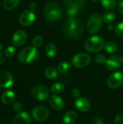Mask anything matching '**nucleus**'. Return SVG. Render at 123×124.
Listing matches in <instances>:
<instances>
[{"label": "nucleus", "mask_w": 123, "mask_h": 124, "mask_svg": "<svg viewBox=\"0 0 123 124\" xmlns=\"http://www.w3.org/2000/svg\"><path fill=\"white\" fill-rule=\"evenodd\" d=\"M84 28L83 23L75 17H69L63 26L65 36L70 39H78L83 34Z\"/></svg>", "instance_id": "1"}, {"label": "nucleus", "mask_w": 123, "mask_h": 124, "mask_svg": "<svg viewBox=\"0 0 123 124\" xmlns=\"http://www.w3.org/2000/svg\"><path fill=\"white\" fill-rule=\"evenodd\" d=\"M43 14L46 19L51 21H57L62 17V9L59 4L51 1L46 4Z\"/></svg>", "instance_id": "2"}, {"label": "nucleus", "mask_w": 123, "mask_h": 124, "mask_svg": "<svg viewBox=\"0 0 123 124\" xmlns=\"http://www.w3.org/2000/svg\"><path fill=\"white\" fill-rule=\"evenodd\" d=\"M104 39L99 36H93L86 39L84 47L86 50L91 53L98 52L104 48Z\"/></svg>", "instance_id": "3"}, {"label": "nucleus", "mask_w": 123, "mask_h": 124, "mask_svg": "<svg viewBox=\"0 0 123 124\" xmlns=\"http://www.w3.org/2000/svg\"><path fill=\"white\" fill-rule=\"evenodd\" d=\"M38 57V51L34 46H28L21 50L18 55V60L24 64H28L36 61Z\"/></svg>", "instance_id": "4"}, {"label": "nucleus", "mask_w": 123, "mask_h": 124, "mask_svg": "<svg viewBox=\"0 0 123 124\" xmlns=\"http://www.w3.org/2000/svg\"><path fill=\"white\" fill-rule=\"evenodd\" d=\"M86 0H64V5L69 17H74L84 7Z\"/></svg>", "instance_id": "5"}, {"label": "nucleus", "mask_w": 123, "mask_h": 124, "mask_svg": "<svg viewBox=\"0 0 123 124\" xmlns=\"http://www.w3.org/2000/svg\"><path fill=\"white\" fill-rule=\"evenodd\" d=\"M103 19L102 17L99 14H93L91 15L88 21H87V30L90 33H97L102 25Z\"/></svg>", "instance_id": "6"}, {"label": "nucleus", "mask_w": 123, "mask_h": 124, "mask_svg": "<svg viewBox=\"0 0 123 124\" xmlns=\"http://www.w3.org/2000/svg\"><path fill=\"white\" fill-rule=\"evenodd\" d=\"M91 62V57L86 53H78L72 58V64L77 68H85Z\"/></svg>", "instance_id": "7"}, {"label": "nucleus", "mask_w": 123, "mask_h": 124, "mask_svg": "<svg viewBox=\"0 0 123 124\" xmlns=\"http://www.w3.org/2000/svg\"><path fill=\"white\" fill-rule=\"evenodd\" d=\"M31 94H32V96L36 100H39V101H43V100H46L49 97V91L46 86L38 85V86H34L32 89Z\"/></svg>", "instance_id": "8"}, {"label": "nucleus", "mask_w": 123, "mask_h": 124, "mask_svg": "<svg viewBox=\"0 0 123 124\" xmlns=\"http://www.w3.org/2000/svg\"><path fill=\"white\" fill-rule=\"evenodd\" d=\"M123 84V73L117 71L112 73L107 79V85L110 89L119 88Z\"/></svg>", "instance_id": "9"}, {"label": "nucleus", "mask_w": 123, "mask_h": 124, "mask_svg": "<svg viewBox=\"0 0 123 124\" xmlns=\"http://www.w3.org/2000/svg\"><path fill=\"white\" fill-rule=\"evenodd\" d=\"M123 64V59L120 55H113L109 57L106 61V67L110 70H115L120 68Z\"/></svg>", "instance_id": "10"}, {"label": "nucleus", "mask_w": 123, "mask_h": 124, "mask_svg": "<svg viewBox=\"0 0 123 124\" xmlns=\"http://www.w3.org/2000/svg\"><path fill=\"white\" fill-rule=\"evenodd\" d=\"M32 116L33 118L38 121H44L48 119L49 116V110L42 106L36 107L32 110Z\"/></svg>", "instance_id": "11"}, {"label": "nucleus", "mask_w": 123, "mask_h": 124, "mask_svg": "<svg viewBox=\"0 0 123 124\" xmlns=\"http://www.w3.org/2000/svg\"><path fill=\"white\" fill-rule=\"evenodd\" d=\"M36 20V15L32 10H25L21 13L19 17V22L22 25L28 26L33 23Z\"/></svg>", "instance_id": "12"}, {"label": "nucleus", "mask_w": 123, "mask_h": 124, "mask_svg": "<svg viewBox=\"0 0 123 124\" xmlns=\"http://www.w3.org/2000/svg\"><path fill=\"white\" fill-rule=\"evenodd\" d=\"M14 84L12 76L7 71L0 70V88H9Z\"/></svg>", "instance_id": "13"}, {"label": "nucleus", "mask_w": 123, "mask_h": 124, "mask_svg": "<svg viewBox=\"0 0 123 124\" xmlns=\"http://www.w3.org/2000/svg\"><path fill=\"white\" fill-rule=\"evenodd\" d=\"M75 107L80 112H87L91 108L90 102L84 97H78L75 101Z\"/></svg>", "instance_id": "14"}, {"label": "nucleus", "mask_w": 123, "mask_h": 124, "mask_svg": "<svg viewBox=\"0 0 123 124\" xmlns=\"http://www.w3.org/2000/svg\"><path fill=\"white\" fill-rule=\"evenodd\" d=\"M27 40V34L23 31H16L12 36L13 44L16 46H20L23 45Z\"/></svg>", "instance_id": "15"}, {"label": "nucleus", "mask_w": 123, "mask_h": 124, "mask_svg": "<svg viewBox=\"0 0 123 124\" xmlns=\"http://www.w3.org/2000/svg\"><path fill=\"white\" fill-rule=\"evenodd\" d=\"M49 104L51 107L56 110H61L63 109L65 102L63 99L57 94L52 95L49 99Z\"/></svg>", "instance_id": "16"}, {"label": "nucleus", "mask_w": 123, "mask_h": 124, "mask_svg": "<svg viewBox=\"0 0 123 124\" xmlns=\"http://www.w3.org/2000/svg\"><path fill=\"white\" fill-rule=\"evenodd\" d=\"M30 118L26 112L19 113L12 120V124H30Z\"/></svg>", "instance_id": "17"}, {"label": "nucleus", "mask_w": 123, "mask_h": 124, "mask_svg": "<svg viewBox=\"0 0 123 124\" xmlns=\"http://www.w3.org/2000/svg\"><path fill=\"white\" fill-rule=\"evenodd\" d=\"M14 93L11 90L5 91L1 96V102L5 105H10L14 100Z\"/></svg>", "instance_id": "18"}, {"label": "nucleus", "mask_w": 123, "mask_h": 124, "mask_svg": "<svg viewBox=\"0 0 123 124\" xmlns=\"http://www.w3.org/2000/svg\"><path fill=\"white\" fill-rule=\"evenodd\" d=\"M77 114L74 111L67 112L62 118L63 124H73L77 120Z\"/></svg>", "instance_id": "19"}, {"label": "nucleus", "mask_w": 123, "mask_h": 124, "mask_svg": "<svg viewBox=\"0 0 123 124\" xmlns=\"http://www.w3.org/2000/svg\"><path fill=\"white\" fill-rule=\"evenodd\" d=\"M45 51H46V55L49 57L51 58V57H54L56 55V54L57 52V46L54 44L49 43V44H48L46 45Z\"/></svg>", "instance_id": "20"}, {"label": "nucleus", "mask_w": 123, "mask_h": 124, "mask_svg": "<svg viewBox=\"0 0 123 124\" xmlns=\"http://www.w3.org/2000/svg\"><path fill=\"white\" fill-rule=\"evenodd\" d=\"M20 0H4L3 7L7 10H12L17 7Z\"/></svg>", "instance_id": "21"}, {"label": "nucleus", "mask_w": 123, "mask_h": 124, "mask_svg": "<svg viewBox=\"0 0 123 124\" xmlns=\"http://www.w3.org/2000/svg\"><path fill=\"white\" fill-rule=\"evenodd\" d=\"M65 89V86L61 82H57L54 83L51 86V92L55 94H60L62 93Z\"/></svg>", "instance_id": "22"}, {"label": "nucleus", "mask_w": 123, "mask_h": 124, "mask_svg": "<svg viewBox=\"0 0 123 124\" xmlns=\"http://www.w3.org/2000/svg\"><path fill=\"white\" fill-rule=\"evenodd\" d=\"M58 76V70L54 68H48L45 71V76L50 80L55 79Z\"/></svg>", "instance_id": "23"}, {"label": "nucleus", "mask_w": 123, "mask_h": 124, "mask_svg": "<svg viewBox=\"0 0 123 124\" xmlns=\"http://www.w3.org/2000/svg\"><path fill=\"white\" fill-rule=\"evenodd\" d=\"M105 51L109 54H113L117 52V45L112 41H109L105 44L104 45Z\"/></svg>", "instance_id": "24"}, {"label": "nucleus", "mask_w": 123, "mask_h": 124, "mask_svg": "<svg viewBox=\"0 0 123 124\" xmlns=\"http://www.w3.org/2000/svg\"><path fill=\"white\" fill-rule=\"evenodd\" d=\"M115 18H116V15L113 12H107L102 16L103 21L107 23H113L115 20Z\"/></svg>", "instance_id": "25"}, {"label": "nucleus", "mask_w": 123, "mask_h": 124, "mask_svg": "<svg viewBox=\"0 0 123 124\" xmlns=\"http://www.w3.org/2000/svg\"><path fill=\"white\" fill-rule=\"evenodd\" d=\"M101 5L107 9H114L117 5V0H101Z\"/></svg>", "instance_id": "26"}, {"label": "nucleus", "mask_w": 123, "mask_h": 124, "mask_svg": "<svg viewBox=\"0 0 123 124\" xmlns=\"http://www.w3.org/2000/svg\"><path fill=\"white\" fill-rule=\"evenodd\" d=\"M71 68V64L69 62H62L57 65V70L59 73H65L70 70Z\"/></svg>", "instance_id": "27"}, {"label": "nucleus", "mask_w": 123, "mask_h": 124, "mask_svg": "<svg viewBox=\"0 0 123 124\" xmlns=\"http://www.w3.org/2000/svg\"><path fill=\"white\" fill-rule=\"evenodd\" d=\"M43 39L42 36L38 35L36 36H35L33 39V46L36 48H38L40 47L42 44H43Z\"/></svg>", "instance_id": "28"}, {"label": "nucleus", "mask_w": 123, "mask_h": 124, "mask_svg": "<svg viewBox=\"0 0 123 124\" xmlns=\"http://www.w3.org/2000/svg\"><path fill=\"white\" fill-rule=\"evenodd\" d=\"M15 52H16L15 47L13 46H8V47L5 49V51H4V54H5V56L7 57H12V56L15 54Z\"/></svg>", "instance_id": "29"}, {"label": "nucleus", "mask_w": 123, "mask_h": 124, "mask_svg": "<svg viewBox=\"0 0 123 124\" xmlns=\"http://www.w3.org/2000/svg\"><path fill=\"white\" fill-rule=\"evenodd\" d=\"M115 31L118 36L123 37V22H121L117 25L115 28Z\"/></svg>", "instance_id": "30"}, {"label": "nucleus", "mask_w": 123, "mask_h": 124, "mask_svg": "<svg viewBox=\"0 0 123 124\" xmlns=\"http://www.w3.org/2000/svg\"><path fill=\"white\" fill-rule=\"evenodd\" d=\"M95 61H96L98 64L102 65V64L106 63L107 59H106V57H105L104 54H98V55H96V56L95 57Z\"/></svg>", "instance_id": "31"}, {"label": "nucleus", "mask_w": 123, "mask_h": 124, "mask_svg": "<svg viewBox=\"0 0 123 124\" xmlns=\"http://www.w3.org/2000/svg\"><path fill=\"white\" fill-rule=\"evenodd\" d=\"M115 124H123V113L119 114L117 116L115 120Z\"/></svg>", "instance_id": "32"}, {"label": "nucleus", "mask_w": 123, "mask_h": 124, "mask_svg": "<svg viewBox=\"0 0 123 124\" xmlns=\"http://www.w3.org/2000/svg\"><path fill=\"white\" fill-rule=\"evenodd\" d=\"M71 94H72V96L73 97L76 98V99L78 98V97H80V92L78 89H73L72 90Z\"/></svg>", "instance_id": "33"}, {"label": "nucleus", "mask_w": 123, "mask_h": 124, "mask_svg": "<svg viewBox=\"0 0 123 124\" xmlns=\"http://www.w3.org/2000/svg\"><path fill=\"white\" fill-rule=\"evenodd\" d=\"M22 109V105L19 102H16L15 103H14L13 105V110L16 112H19Z\"/></svg>", "instance_id": "34"}, {"label": "nucleus", "mask_w": 123, "mask_h": 124, "mask_svg": "<svg viewBox=\"0 0 123 124\" xmlns=\"http://www.w3.org/2000/svg\"><path fill=\"white\" fill-rule=\"evenodd\" d=\"M117 11L123 14V0H121L117 5Z\"/></svg>", "instance_id": "35"}, {"label": "nucleus", "mask_w": 123, "mask_h": 124, "mask_svg": "<svg viewBox=\"0 0 123 124\" xmlns=\"http://www.w3.org/2000/svg\"><path fill=\"white\" fill-rule=\"evenodd\" d=\"M30 8L31 10H34V9L36 8V2H32V3L30 4Z\"/></svg>", "instance_id": "36"}, {"label": "nucleus", "mask_w": 123, "mask_h": 124, "mask_svg": "<svg viewBox=\"0 0 123 124\" xmlns=\"http://www.w3.org/2000/svg\"><path fill=\"white\" fill-rule=\"evenodd\" d=\"M4 62V55L0 52V65L3 64Z\"/></svg>", "instance_id": "37"}, {"label": "nucleus", "mask_w": 123, "mask_h": 124, "mask_svg": "<svg viewBox=\"0 0 123 124\" xmlns=\"http://www.w3.org/2000/svg\"><path fill=\"white\" fill-rule=\"evenodd\" d=\"M95 124H103V121L101 118H97L95 120Z\"/></svg>", "instance_id": "38"}, {"label": "nucleus", "mask_w": 123, "mask_h": 124, "mask_svg": "<svg viewBox=\"0 0 123 124\" xmlns=\"http://www.w3.org/2000/svg\"><path fill=\"white\" fill-rule=\"evenodd\" d=\"M115 28L114 27V25H112V24H111V23H109V25H108V29L109 30H110V31H112V30H114Z\"/></svg>", "instance_id": "39"}, {"label": "nucleus", "mask_w": 123, "mask_h": 124, "mask_svg": "<svg viewBox=\"0 0 123 124\" xmlns=\"http://www.w3.org/2000/svg\"><path fill=\"white\" fill-rule=\"evenodd\" d=\"M2 49H3V45H2V44L0 43V51L2 50Z\"/></svg>", "instance_id": "40"}, {"label": "nucleus", "mask_w": 123, "mask_h": 124, "mask_svg": "<svg viewBox=\"0 0 123 124\" xmlns=\"http://www.w3.org/2000/svg\"><path fill=\"white\" fill-rule=\"evenodd\" d=\"M92 1H96V2H98V1H101V0H92Z\"/></svg>", "instance_id": "41"}]
</instances>
